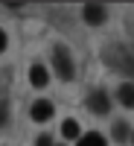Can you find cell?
Here are the masks:
<instances>
[{"mask_svg":"<svg viewBox=\"0 0 134 146\" xmlns=\"http://www.w3.org/2000/svg\"><path fill=\"white\" fill-rule=\"evenodd\" d=\"M102 56H105V62L111 64L117 73H123V76H131V79H134V56L125 50V47L111 44V47H108Z\"/></svg>","mask_w":134,"mask_h":146,"instance_id":"obj_1","label":"cell"},{"mask_svg":"<svg viewBox=\"0 0 134 146\" xmlns=\"http://www.w3.org/2000/svg\"><path fill=\"white\" fill-rule=\"evenodd\" d=\"M53 64H55L58 79H73L76 67H73V58H70V53H67V47H64V44H58L55 50H53Z\"/></svg>","mask_w":134,"mask_h":146,"instance_id":"obj_2","label":"cell"},{"mask_svg":"<svg viewBox=\"0 0 134 146\" xmlns=\"http://www.w3.org/2000/svg\"><path fill=\"white\" fill-rule=\"evenodd\" d=\"M88 108H90L93 114H108V111H111V100H108V94L102 88H93L88 94Z\"/></svg>","mask_w":134,"mask_h":146,"instance_id":"obj_3","label":"cell"},{"mask_svg":"<svg viewBox=\"0 0 134 146\" xmlns=\"http://www.w3.org/2000/svg\"><path fill=\"white\" fill-rule=\"evenodd\" d=\"M82 18L90 23V27H99V23L108 18V12H105V6L102 3H84V9H82Z\"/></svg>","mask_w":134,"mask_h":146,"instance_id":"obj_4","label":"cell"},{"mask_svg":"<svg viewBox=\"0 0 134 146\" xmlns=\"http://www.w3.org/2000/svg\"><path fill=\"white\" fill-rule=\"evenodd\" d=\"M50 117H53V102L38 100V102L32 105V120H35V123H47Z\"/></svg>","mask_w":134,"mask_h":146,"instance_id":"obj_5","label":"cell"},{"mask_svg":"<svg viewBox=\"0 0 134 146\" xmlns=\"http://www.w3.org/2000/svg\"><path fill=\"white\" fill-rule=\"evenodd\" d=\"M114 140L117 143H134V129L128 123H117L114 126Z\"/></svg>","mask_w":134,"mask_h":146,"instance_id":"obj_6","label":"cell"},{"mask_svg":"<svg viewBox=\"0 0 134 146\" xmlns=\"http://www.w3.org/2000/svg\"><path fill=\"white\" fill-rule=\"evenodd\" d=\"M47 79H50V76H47L44 64H32V67H29V82L35 85V88H44V85H47Z\"/></svg>","mask_w":134,"mask_h":146,"instance_id":"obj_7","label":"cell"},{"mask_svg":"<svg viewBox=\"0 0 134 146\" xmlns=\"http://www.w3.org/2000/svg\"><path fill=\"white\" fill-rule=\"evenodd\" d=\"M119 102H123L125 108H134V85L131 82L119 85Z\"/></svg>","mask_w":134,"mask_h":146,"instance_id":"obj_8","label":"cell"},{"mask_svg":"<svg viewBox=\"0 0 134 146\" xmlns=\"http://www.w3.org/2000/svg\"><path fill=\"white\" fill-rule=\"evenodd\" d=\"M79 146H105V137L99 135V131H90V135H84L79 140Z\"/></svg>","mask_w":134,"mask_h":146,"instance_id":"obj_9","label":"cell"},{"mask_svg":"<svg viewBox=\"0 0 134 146\" xmlns=\"http://www.w3.org/2000/svg\"><path fill=\"white\" fill-rule=\"evenodd\" d=\"M61 135H64V137H70V140H76V137H79V123H76V120H64Z\"/></svg>","mask_w":134,"mask_h":146,"instance_id":"obj_10","label":"cell"},{"mask_svg":"<svg viewBox=\"0 0 134 146\" xmlns=\"http://www.w3.org/2000/svg\"><path fill=\"white\" fill-rule=\"evenodd\" d=\"M6 120H9V105H6V102H0V126H3Z\"/></svg>","mask_w":134,"mask_h":146,"instance_id":"obj_11","label":"cell"},{"mask_svg":"<svg viewBox=\"0 0 134 146\" xmlns=\"http://www.w3.org/2000/svg\"><path fill=\"white\" fill-rule=\"evenodd\" d=\"M35 146H53V140H50V135H41L38 140H35Z\"/></svg>","mask_w":134,"mask_h":146,"instance_id":"obj_12","label":"cell"},{"mask_svg":"<svg viewBox=\"0 0 134 146\" xmlns=\"http://www.w3.org/2000/svg\"><path fill=\"white\" fill-rule=\"evenodd\" d=\"M3 50H6V32L0 29V53H3Z\"/></svg>","mask_w":134,"mask_h":146,"instance_id":"obj_13","label":"cell"}]
</instances>
